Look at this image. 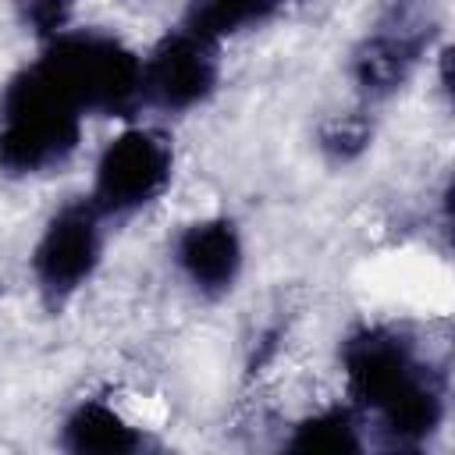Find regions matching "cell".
<instances>
[{
    "label": "cell",
    "instance_id": "obj_1",
    "mask_svg": "<svg viewBox=\"0 0 455 455\" xmlns=\"http://www.w3.org/2000/svg\"><path fill=\"white\" fill-rule=\"evenodd\" d=\"M345 398L366 423L370 448L427 451L451 416V373L409 323L363 320L338 341Z\"/></svg>",
    "mask_w": 455,
    "mask_h": 455
},
{
    "label": "cell",
    "instance_id": "obj_2",
    "mask_svg": "<svg viewBox=\"0 0 455 455\" xmlns=\"http://www.w3.org/2000/svg\"><path fill=\"white\" fill-rule=\"evenodd\" d=\"M89 117L32 57L0 85V178L43 181L75 164Z\"/></svg>",
    "mask_w": 455,
    "mask_h": 455
},
{
    "label": "cell",
    "instance_id": "obj_3",
    "mask_svg": "<svg viewBox=\"0 0 455 455\" xmlns=\"http://www.w3.org/2000/svg\"><path fill=\"white\" fill-rule=\"evenodd\" d=\"M36 60L64 85L89 121L142 117V50L103 25H71L36 46Z\"/></svg>",
    "mask_w": 455,
    "mask_h": 455
},
{
    "label": "cell",
    "instance_id": "obj_4",
    "mask_svg": "<svg viewBox=\"0 0 455 455\" xmlns=\"http://www.w3.org/2000/svg\"><path fill=\"white\" fill-rule=\"evenodd\" d=\"M174 174L178 149L171 132L156 121L128 117L92 153L85 196L110 224H128L171 192Z\"/></svg>",
    "mask_w": 455,
    "mask_h": 455
},
{
    "label": "cell",
    "instance_id": "obj_5",
    "mask_svg": "<svg viewBox=\"0 0 455 455\" xmlns=\"http://www.w3.org/2000/svg\"><path fill=\"white\" fill-rule=\"evenodd\" d=\"M110 220L78 192L64 196L43 220L28 245V281L46 313L68 309L103 270L110 245Z\"/></svg>",
    "mask_w": 455,
    "mask_h": 455
},
{
    "label": "cell",
    "instance_id": "obj_6",
    "mask_svg": "<svg viewBox=\"0 0 455 455\" xmlns=\"http://www.w3.org/2000/svg\"><path fill=\"white\" fill-rule=\"evenodd\" d=\"M434 32L437 25L419 0H391L384 14L348 46L345 78L355 103L373 110L402 96L434 57Z\"/></svg>",
    "mask_w": 455,
    "mask_h": 455
},
{
    "label": "cell",
    "instance_id": "obj_7",
    "mask_svg": "<svg viewBox=\"0 0 455 455\" xmlns=\"http://www.w3.org/2000/svg\"><path fill=\"white\" fill-rule=\"evenodd\" d=\"M224 85V46L210 36L171 25L142 50V114L188 117L206 110Z\"/></svg>",
    "mask_w": 455,
    "mask_h": 455
},
{
    "label": "cell",
    "instance_id": "obj_8",
    "mask_svg": "<svg viewBox=\"0 0 455 455\" xmlns=\"http://www.w3.org/2000/svg\"><path fill=\"white\" fill-rule=\"evenodd\" d=\"M174 281L206 306L228 302L249 270V238L231 213H199L178 224L167 242Z\"/></svg>",
    "mask_w": 455,
    "mask_h": 455
},
{
    "label": "cell",
    "instance_id": "obj_9",
    "mask_svg": "<svg viewBox=\"0 0 455 455\" xmlns=\"http://www.w3.org/2000/svg\"><path fill=\"white\" fill-rule=\"evenodd\" d=\"M53 444L68 455H142L156 448L149 427L107 395L75 398L57 416Z\"/></svg>",
    "mask_w": 455,
    "mask_h": 455
},
{
    "label": "cell",
    "instance_id": "obj_10",
    "mask_svg": "<svg viewBox=\"0 0 455 455\" xmlns=\"http://www.w3.org/2000/svg\"><path fill=\"white\" fill-rule=\"evenodd\" d=\"M288 430L281 434L284 451H302V455H359L370 448L366 441V423L355 412L348 398L320 402L295 419L284 423Z\"/></svg>",
    "mask_w": 455,
    "mask_h": 455
},
{
    "label": "cell",
    "instance_id": "obj_11",
    "mask_svg": "<svg viewBox=\"0 0 455 455\" xmlns=\"http://www.w3.org/2000/svg\"><path fill=\"white\" fill-rule=\"evenodd\" d=\"M288 4L291 0H185L178 21L224 46L245 32L270 25Z\"/></svg>",
    "mask_w": 455,
    "mask_h": 455
},
{
    "label": "cell",
    "instance_id": "obj_12",
    "mask_svg": "<svg viewBox=\"0 0 455 455\" xmlns=\"http://www.w3.org/2000/svg\"><path fill=\"white\" fill-rule=\"evenodd\" d=\"M373 110L355 103L352 110H338L331 117H323L316 124V135H313V146L320 153V160L331 167V171H348L355 167L370 149H373Z\"/></svg>",
    "mask_w": 455,
    "mask_h": 455
},
{
    "label": "cell",
    "instance_id": "obj_13",
    "mask_svg": "<svg viewBox=\"0 0 455 455\" xmlns=\"http://www.w3.org/2000/svg\"><path fill=\"white\" fill-rule=\"evenodd\" d=\"M11 18L36 46H43L78 25V0H11Z\"/></svg>",
    "mask_w": 455,
    "mask_h": 455
}]
</instances>
